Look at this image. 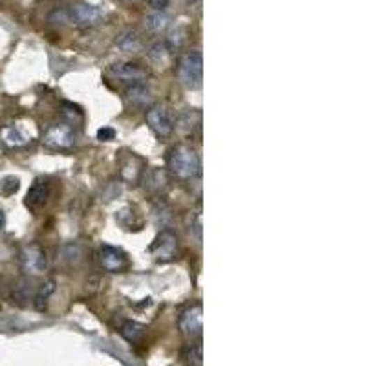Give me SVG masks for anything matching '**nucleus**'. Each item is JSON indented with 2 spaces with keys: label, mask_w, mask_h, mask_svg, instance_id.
Instances as JSON below:
<instances>
[{
  "label": "nucleus",
  "mask_w": 366,
  "mask_h": 366,
  "mask_svg": "<svg viewBox=\"0 0 366 366\" xmlns=\"http://www.w3.org/2000/svg\"><path fill=\"white\" fill-rule=\"evenodd\" d=\"M68 17L72 22H75L77 26H83V28H90V26H96L101 20V11L96 6L88 4V2H75L73 6H70Z\"/></svg>",
  "instance_id": "obj_9"
},
{
  "label": "nucleus",
  "mask_w": 366,
  "mask_h": 366,
  "mask_svg": "<svg viewBox=\"0 0 366 366\" xmlns=\"http://www.w3.org/2000/svg\"><path fill=\"white\" fill-rule=\"evenodd\" d=\"M35 297V288L31 286V282H29L28 278H24V280H20L17 286H15L13 289V300H17V303L20 304V306H26V304L29 303V300H33Z\"/></svg>",
  "instance_id": "obj_22"
},
{
  "label": "nucleus",
  "mask_w": 366,
  "mask_h": 366,
  "mask_svg": "<svg viewBox=\"0 0 366 366\" xmlns=\"http://www.w3.org/2000/svg\"><path fill=\"white\" fill-rule=\"evenodd\" d=\"M59 262L63 266H68V268H77L79 264L84 260V247L77 242H72V244H66L61 247L59 251Z\"/></svg>",
  "instance_id": "obj_12"
},
{
  "label": "nucleus",
  "mask_w": 366,
  "mask_h": 366,
  "mask_svg": "<svg viewBox=\"0 0 366 366\" xmlns=\"http://www.w3.org/2000/svg\"><path fill=\"white\" fill-rule=\"evenodd\" d=\"M200 121L201 114L198 112V110H195V108H189V110L181 112L180 117H178V125H180L181 130L187 132V134H192L196 128L200 127Z\"/></svg>",
  "instance_id": "obj_19"
},
{
  "label": "nucleus",
  "mask_w": 366,
  "mask_h": 366,
  "mask_svg": "<svg viewBox=\"0 0 366 366\" xmlns=\"http://www.w3.org/2000/svg\"><path fill=\"white\" fill-rule=\"evenodd\" d=\"M19 262L26 275L37 277V275H43L46 271L48 257H46V251L33 242V244H26L24 247L20 249Z\"/></svg>",
  "instance_id": "obj_4"
},
{
  "label": "nucleus",
  "mask_w": 366,
  "mask_h": 366,
  "mask_svg": "<svg viewBox=\"0 0 366 366\" xmlns=\"http://www.w3.org/2000/svg\"><path fill=\"white\" fill-rule=\"evenodd\" d=\"M20 187L19 178H15V176H6L4 180L0 181V192L4 196H11L15 195Z\"/></svg>",
  "instance_id": "obj_26"
},
{
  "label": "nucleus",
  "mask_w": 366,
  "mask_h": 366,
  "mask_svg": "<svg viewBox=\"0 0 366 366\" xmlns=\"http://www.w3.org/2000/svg\"><path fill=\"white\" fill-rule=\"evenodd\" d=\"M146 181H148V183H146L148 189L158 192V195H161V192H165V190L169 189V181H171V178H169V174H167L165 171L154 169V171H151L146 174Z\"/></svg>",
  "instance_id": "obj_17"
},
{
  "label": "nucleus",
  "mask_w": 366,
  "mask_h": 366,
  "mask_svg": "<svg viewBox=\"0 0 366 366\" xmlns=\"http://www.w3.org/2000/svg\"><path fill=\"white\" fill-rule=\"evenodd\" d=\"M169 171L172 176L180 178V180H192L200 174L201 161L196 151L189 145H176L169 152Z\"/></svg>",
  "instance_id": "obj_1"
},
{
  "label": "nucleus",
  "mask_w": 366,
  "mask_h": 366,
  "mask_svg": "<svg viewBox=\"0 0 366 366\" xmlns=\"http://www.w3.org/2000/svg\"><path fill=\"white\" fill-rule=\"evenodd\" d=\"M148 4L156 11H165V8L169 6V0H148Z\"/></svg>",
  "instance_id": "obj_30"
},
{
  "label": "nucleus",
  "mask_w": 366,
  "mask_h": 366,
  "mask_svg": "<svg viewBox=\"0 0 366 366\" xmlns=\"http://www.w3.org/2000/svg\"><path fill=\"white\" fill-rule=\"evenodd\" d=\"M99 264L108 273H125L128 269L127 254L112 245H102L99 249Z\"/></svg>",
  "instance_id": "obj_8"
},
{
  "label": "nucleus",
  "mask_w": 366,
  "mask_h": 366,
  "mask_svg": "<svg viewBox=\"0 0 366 366\" xmlns=\"http://www.w3.org/2000/svg\"><path fill=\"white\" fill-rule=\"evenodd\" d=\"M151 253L154 257V260L160 264L172 262L178 259L180 254V242L176 233H172L171 229H163L154 240V244L151 247Z\"/></svg>",
  "instance_id": "obj_5"
},
{
  "label": "nucleus",
  "mask_w": 366,
  "mask_h": 366,
  "mask_svg": "<svg viewBox=\"0 0 366 366\" xmlns=\"http://www.w3.org/2000/svg\"><path fill=\"white\" fill-rule=\"evenodd\" d=\"M63 108H64L63 114H64V116L70 117V121L79 123V121H81V119H83V114H81V110H79L77 107H72V105H68V102H66V105H64Z\"/></svg>",
  "instance_id": "obj_27"
},
{
  "label": "nucleus",
  "mask_w": 366,
  "mask_h": 366,
  "mask_svg": "<svg viewBox=\"0 0 366 366\" xmlns=\"http://www.w3.org/2000/svg\"><path fill=\"white\" fill-rule=\"evenodd\" d=\"M121 176L123 180L127 181H137L143 176V163L142 160H137L134 156H128L127 160L121 163Z\"/></svg>",
  "instance_id": "obj_16"
},
{
  "label": "nucleus",
  "mask_w": 366,
  "mask_h": 366,
  "mask_svg": "<svg viewBox=\"0 0 366 366\" xmlns=\"http://www.w3.org/2000/svg\"><path fill=\"white\" fill-rule=\"evenodd\" d=\"M2 142L10 148H19V146H24L28 143V136L19 127L10 125V127L2 128Z\"/></svg>",
  "instance_id": "obj_15"
},
{
  "label": "nucleus",
  "mask_w": 366,
  "mask_h": 366,
  "mask_svg": "<svg viewBox=\"0 0 366 366\" xmlns=\"http://www.w3.org/2000/svg\"><path fill=\"white\" fill-rule=\"evenodd\" d=\"M4 225H6V215H4V211L0 209V231L4 229Z\"/></svg>",
  "instance_id": "obj_32"
},
{
  "label": "nucleus",
  "mask_w": 366,
  "mask_h": 366,
  "mask_svg": "<svg viewBox=\"0 0 366 366\" xmlns=\"http://www.w3.org/2000/svg\"><path fill=\"white\" fill-rule=\"evenodd\" d=\"M178 79L187 90H198L201 86V79H204V59L200 52H187L181 55L178 61Z\"/></svg>",
  "instance_id": "obj_2"
},
{
  "label": "nucleus",
  "mask_w": 366,
  "mask_h": 366,
  "mask_svg": "<svg viewBox=\"0 0 366 366\" xmlns=\"http://www.w3.org/2000/svg\"><path fill=\"white\" fill-rule=\"evenodd\" d=\"M119 333H121L128 342H139L145 335V326L139 324L136 321H125L119 328Z\"/></svg>",
  "instance_id": "obj_21"
},
{
  "label": "nucleus",
  "mask_w": 366,
  "mask_h": 366,
  "mask_svg": "<svg viewBox=\"0 0 366 366\" xmlns=\"http://www.w3.org/2000/svg\"><path fill=\"white\" fill-rule=\"evenodd\" d=\"M178 328L189 339H196V337L201 335V330H204V310H201L200 303L190 304L180 313Z\"/></svg>",
  "instance_id": "obj_6"
},
{
  "label": "nucleus",
  "mask_w": 366,
  "mask_h": 366,
  "mask_svg": "<svg viewBox=\"0 0 366 366\" xmlns=\"http://www.w3.org/2000/svg\"><path fill=\"white\" fill-rule=\"evenodd\" d=\"M68 11L64 10H57L54 13L49 15V22H54V24H63V22H68Z\"/></svg>",
  "instance_id": "obj_28"
},
{
  "label": "nucleus",
  "mask_w": 366,
  "mask_h": 366,
  "mask_svg": "<svg viewBox=\"0 0 366 366\" xmlns=\"http://www.w3.org/2000/svg\"><path fill=\"white\" fill-rule=\"evenodd\" d=\"M145 24L146 29L152 31V33H163V31H167L169 26H171V17L167 13H163V11H156V13L146 17Z\"/></svg>",
  "instance_id": "obj_18"
},
{
  "label": "nucleus",
  "mask_w": 366,
  "mask_h": 366,
  "mask_svg": "<svg viewBox=\"0 0 366 366\" xmlns=\"http://www.w3.org/2000/svg\"><path fill=\"white\" fill-rule=\"evenodd\" d=\"M183 43H185V31H183V29H176V31H172V33L169 35L165 46L171 54H174V52H178V49L183 46Z\"/></svg>",
  "instance_id": "obj_24"
},
{
  "label": "nucleus",
  "mask_w": 366,
  "mask_h": 366,
  "mask_svg": "<svg viewBox=\"0 0 366 366\" xmlns=\"http://www.w3.org/2000/svg\"><path fill=\"white\" fill-rule=\"evenodd\" d=\"M117 46H119L123 52H128V54H137V52H142V48H143L142 35L137 33L136 29H128V31H125V33L119 35V39H117Z\"/></svg>",
  "instance_id": "obj_13"
},
{
  "label": "nucleus",
  "mask_w": 366,
  "mask_h": 366,
  "mask_svg": "<svg viewBox=\"0 0 366 366\" xmlns=\"http://www.w3.org/2000/svg\"><path fill=\"white\" fill-rule=\"evenodd\" d=\"M55 293V280L54 278H48V280H44L43 286H40L37 291H35V297H33V306L39 310V312H43L44 307H46V304H48V298L52 297Z\"/></svg>",
  "instance_id": "obj_20"
},
{
  "label": "nucleus",
  "mask_w": 366,
  "mask_h": 366,
  "mask_svg": "<svg viewBox=\"0 0 366 366\" xmlns=\"http://www.w3.org/2000/svg\"><path fill=\"white\" fill-rule=\"evenodd\" d=\"M192 231H195L196 238H198V240H201V215H198V216H196V220H195V225H192Z\"/></svg>",
  "instance_id": "obj_31"
},
{
  "label": "nucleus",
  "mask_w": 366,
  "mask_h": 366,
  "mask_svg": "<svg viewBox=\"0 0 366 366\" xmlns=\"http://www.w3.org/2000/svg\"><path fill=\"white\" fill-rule=\"evenodd\" d=\"M114 137H116V130L114 128L102 127L98 130V139H101V142H110Z\"/></svg>",
  "instance_id": "obj_29"
},
{
  "label": "nucleus",
  "mask_w": 366,
  "mask_h": 366,
  "mask_svg": "<svg viewBox=\"0 0 366 366\" xmlns=\"http://www.w3.org/2000/svg\"><path fill=\"white\" fill-rule=\"evenodd\" d=\"M49 198V183L48 180H44V178H37V180L31 183L29 187L28 195H26L24 205L28 207L29 211H37L40 209Z\"/></svg>",
  "instance_id": "obj_11"
},
{
  "label": "nucleus",
  "mask_w": 366,
  "mask_h": 366,
  "mask_svg": "<svg viewBox=\"0 0 366 366\" xmlns=\"http://www.w3.org/2000/svg\"><path fill=\"white\" fill-rule=\"evenodd\" d=\"M146 123L160 137H169L174 132V121L171 112L161 105H151L146 108Z\"/></svg>",
  "instance_id": "obj_7"
},
{
  "label": "nucleus",
  "mask_w": 366,
  "mask_h": 366,
  "mask_svg": "<svg viewBox=\"0 0 366 366\" xmlns=\"http://www.w3.org/2000/svg\"><path fill=\"white\" fill-rule=\"evenodd\" d=\"M125 96H127L128 102H132L134 107H146V105H151L152 101L151 90H148L145 84H130V86L127 88Z\"/></svg>",
  "instance_id": "obj_14"
},
{
  "label": "nucleus",
  "mask_w": 366,
  "mask_h": 366,
  "mask_svg": "<svg viewBox=\"0 0 366 366\" xmlns=\"http://www.w3.org/2000/svg\"><path fill=\"white\" fill-rule=\"evenodd\" d=\"M108 72L112 73L116 79H119V81H125V83H130V84H145V79L146 75H148L142 64H136V63L112 64Z\"/></svg>",
  "instance_id": "obj_10"
},
{
  "label": "nucleus",
  "mask_w": 366,
  "mask_h": 366,
  "mask_svg": "<svg viewBox=\"0 0 366 366\" xmlns=\"http://www.w3.org/2000/svg\"><path fill=\"white\" fill-rule=\"evenodd\" d=\"M183 361L187 366H204V348L200 342L196 344H189L183 350Z\"/></svg>",
  "instance_id": "obj_23"
},
{
  "label": "nucleus",
  "mask_w": 366,
  "mask_h": 366,
  "mask_svg": "<svg viewBox=\"0 0 366 366\" xmlns=\"http://www.w3.org/2000/svg\"><path fill=\"white\" fill-rule=\"evenodd\" d=\"M169 55H171V52L167 49L165 43H156L148 48V57H151L154 63H163Z\"/></svg>",
  "instance_id": "obj_25"
},
{
  "label": "nucleus",
  "mask_w": 366,
  "mask_h": 366,
  "mask_svg": "<svg viewBox=\"0 0 366 366\" xmlns=\"http://www.w3.org/2000/svg\"><path fill=\"white\" fill-rule=\"evenodd\" d=\"M43 145L52 151H68L75 145V130L70 123H54L44 132Z\"/></svg>",
  "instance_id": "obj_3"
}]
</instances>
